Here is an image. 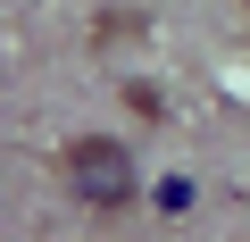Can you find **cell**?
<instances>
[{"mask_svg": "<svg viewBox=\"0 0 250 242\" xmlns=\"http://www.w3.org/2000/svg\"><path fill=\"white\" fill-rule=\"evenodd\" d=\"M242 9H250V0H242Z\"/></svg>", "mask_w": 250, "mask_h": 242, "instance_id": "cell-2", "label": "cell"}, {"mask_svg": "<svg viewBox=\"0 0 250 242\" xmlns=\"http://www.w3.org/2000/svg\"><path fill=\"white\" fill-rule=\"evenodd\" d=\"M59 176H67V192L92 209V217H125L134 209V151L125 142H108V134H75L67 151H59Z\"/></svg>", "mask_w": 250, "mask_h": 242, "instance_id": "cell-1", "label": "cell"}]
</instances>
